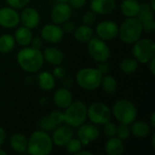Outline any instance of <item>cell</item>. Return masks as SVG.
Returning <instances> with one entry per match:
<instances>
[{
    "instance_id": "277c9868",
    "label": "cell",
    "mask_w": 155,
    "mask_h": 155,
    "mask_svg": "<svg viewBox=\"0 0 155 155\" xmlns=\"http://www.w3.org/2000/svg\"><path fill=\"white\" fill-rule=\"evenodd\" d=\"M143 32L142 22L137 17H126L119 26L118 35L124 43L133 45L141 38Z\"/></svg>"
},
{
    "instance_id": "e575fe53",
    "label": "cell",
    "mask_w": 155,
    "mask_h": 155,
    "mask_svg": "<svg viewBox=\"0 0 155 155\" xmlns=\"http://www.w3.org/2000/svg\"><path fill=\"white\" fill-rule=\"evenodd\" d=\"M39 125L41 127V130H44L45 132H50V131H53L55 126L52 124V122L50 121L48 115L46 116H44L41 118L40 122H39Z\"/></svg>"
},
{
    "instance_id": "f6af8a7d",
    "label": "cell",
    "mask_w": 155,
    "mask_h": 155,
    "mask_svg": "<svg viewBox=\"0 0 155 155\" xmlns=\"http://www.w3.org/2000/svg\"><path fill=\"white\" fill-rule=\"evenodd\" d=\"M148 64H149V69H150V72H151V74H153V75H154L155 74V56L154 57H153L148 63H147Z\"/></svg>"
},
{
    "instance_id": "9c48e42d",
    "label": "cell",
    "mask_w": 155,
    "mask_h": 155,
    "mask_svg": "<svg viewBox=\"0 0 155 155\" xmlns=\"http://www.w3.org/2000/svg\"><path fill=\"white\" fill-rule=\"evenodd\" d=\"M87 43V51L93 60L97 63H102L106 62L110 58V48L105 41L100 39L97 36H93Z\"/></svg>"
},
{
    "instance_id": "1f68e13d",
    "label": "cell",
    "mask_w": 155,
    "mask_h": 155,
    "mask_svg": "<svg viewBox=\"0 0 155 155\" xmlns=\"http://www.w3.org/2000/svg\"><path fill=\"white\" fill-rule=\"evenodd\" d=\"M131 135V131H130V126L127 124H120L117 125V131H116V137L121 139L122 141H126Z\"/></svg>"
},
{
    "instance_id": "7c38bea8",
    "label": "cell",
    "mask_w": 155,
    "mask_h": 155,
    "mask_svg": "<svg viewBox=\"0 0 155 155\" xmlns=\"http://www.w3.org/2000/svg\"><path fill=\"white\" fill-rule=\"evenodd\" d=\"M20 23V14L10 6L0 8V26L4 28L16 27Z\"/></svg>"
},
{
    "instance_id": "5bb4252c",
    "label": "cell",
    "mask_w": 155,
    "mask_h": 155,
    "mask_svg": "<svg viewBox=\"0 0 155 155\" xmlns=\"http://www.w3.org/2000/svg\"><path fill=\"white\" fill-rule=\"evenodd\" d=\"M72 15V7L67 2H58L51 11V20L54 24L62 25L70 19Z\"/></svg>"
},
{
    "instance_id": "ee69618b",
    "label": "cell",
    "mask_w": 155,
    "mask_h": 155,
    "mask_svg": "<svg viewBox=\"0 0 155 155\" xmlns=\"http://www.w3.org/2000/svg\"><path fill=\"white\" fill-rule=\"evenodd\" d=\"M5 138H6L5 131L2 126H0V147L4 144V143L5 141Z\"/></svg>"
},
{
    "instance_id": "f35d334b",
    "label": "cell",
    "mask_w": 155,
    "mask_h": 155,
    "mask_svg": "<svg viewBox=\"0 0 155 155\" xmlns=\"http://www.w3.org/2000/svg\"><path fill=\"white\" fill-rule=\"evenodd\" d=\"M61 27H62V29H63L64 33H68V34L73 33V32L74 31V29H75L74 23V22H72V21H69V20H67L66 22L63 23Z\"/></svg>"
},
{
    "instance_id": "ba28073f",
    "label": "cell",
    "mask_w": 155,
    "mask_h": 155,
    "mask_svg": "<svg viewBox=\"0 0 155 155\" xmlns=\"http://www.w3.org/2000/svg\"><path fill=\"white\" fill-rule=\"evenodd\" d=\"M87 118L96 125H103L111 120L112 110L102 102H94L87 107Z\"/></svg>"
},
{
    "instance_id": "9a60e30c",
    "label": "cell",
    "mask_w": 155,
    "mask_h": 155,
    "mask_svg": "<svg viewBox=\"0 0 155 155\" xmlns=\"http://www.w3.org/2000/svg\"><path fill=\"white\" fill-rule=\"evenodd\" d=\"M54 133L51 136L53 143L58 147H64L66 143L74 137V131L71 126L64 124V125H58L54 130Z\"/></svg>"
},
{
    "instance_id": "484cf974",
    "label": "cell",
    "mask_w": 155,
    "mask_h": 155,
    "mask_svg": "<svg viewBox=\"0 0 155 155\" xmlns=\"http://www.w3.org/2000/svg\"><path fill=\"white\" fill-rule=\"evenodd\" d=\"M74 33V36L76 41L81 43L88 42L94 36V30L90 25H81L75 27Z\"/></svg>"
},
{
    "instance_id": "7a4b0ae2",
    "label": "cell",
    "mask_w": 155,
    "mask_h": 155,
    "mask_svg": "<svg viewBox=\"0 0 155 155\" xmlns=\"http://www.w3.org/2000/svg\"><path fill=\"white\" fill-rule=\"evenodd\" d=\"M51 135L44 130H36L28 138L26 153L32 155H48L53 151Z\"/></svg>"
},
{
    "instance_id": "b9f144b4",
    "label": "cell",
    "mask_w": 155,
    "mask_h": 155,
    "mask_svg": "<svg viewBox=\"0 0 155 155\" xmlns=\"http://www.w3.org/2000/svg\"><path fill=\"white\" fill-rule=\"evenodd\" d=\"M30 45H32V47L34 48H36V49H40L43 45V39L41 37H33L32 40H31V43Z\"/></svg>"
},
{
    "instance_id": "603a6c76",
    "label": "cell",
    "mask_w": 155,
    "mask_h": 155,
    "mask_svg": "<svg viewBox=\"0 0 155 155\" xmlns=\"http://www.w3.org/2000/svg\"><path fill=\"white\" fill-rule=\"evenodd\" d=\"M104 150L108 155H122L124 153V141L116 136L110 137L105 143Z\"/></svg>"
},
{
    "instance_id": "ab89813d",
    "label": "cell",
    "mask_w": 155,
    "mask_h": 155,
    "mask_svg": "<svg viewBox=\"0 0 155 155\" xmlns=\"http://www.w3.org/2000/svg\"><path fill=\"white\" fill-rule=\"evenodd\" d=\"M142 26H143V31H144V32H147V33L154 32V30H155L154 20H150V21L143 22V23H142Z\"/></svg>"
},
{
    "instance_id": "f546056e",
    "label": "cell",
    "mask_w": 155,
    "mask_h": 155,
    "mask_svg": "<svg viewBox=\"0 0 155 155\" xmlns=\"http://www.w3.org/2000/svg\"><path fill=\"white\" fill-rule=\"evenodd\" d=\"M154 11L152 9L149 3H143L141 4V8L139 11V14L137 15V18L142 22H146L150 20H154Z\"/></svg>"
},
{
    "instance_id": "7dc6e473",
    "label": "cell",
    "mask_w": 155,
    "mask_h": 155,
    "mask_svg": "<svg viewBox=\"0 0 155 155\" xmlns=\"http://www.w3.org/2000/svg\"><path fill=\"white\" fill-rule=\"evenodd\" d=\"M75 155H93V153L90 151H84V150H80Z\"/></svg>"
},
{
    "instance_id": "d6986e66",
    "label": "cell",
    "mask_w": 155,
    "mask_h": 155,
    "mask_svg": "<svg viewBox=\"0 0 155 155\" xmlns=\"http://www.w3.org/2000/svg\"><path fill=\"white\" fill-rule=\"evenodd\" d=\"M44 60L53 65H60L64 59L63 52L54 46L46 47L43 52Z\"/></svg>"
},
{
    "instance_id": "e0dca14e",
    "label": "cell",
    "mask_w": 155,
    "mask_h": 155,
    "mask_svg": "<svg viewBox=\"0 0 155 155\" xmlns=\"http://www.w3.org/2000/svg\"><path fill=\"white\" fill-rule=\"evenodd\" d=\"M116 7L115 0H91L90 9L96 15H108Z\"/></svg>"
},
{
    "instance_id": "d590c367",
    "label": "cell",
    "mask_w": 155,
    "mask_h": 155,
    "mask_svg": "<svg viewBox=\"0 0 155 155\" xmlns=\"http://www.w3.org/2000/svg\"><path fill=\"white\" fill-rule=\"evenodd\" d=\"M31 0H5L8 6L13 7L15 9H22L25 7Z\"/></svg>"
},
{
    "instance_id": "3957f363",
    "label": "cell",
    "mask_w": 155,
    "mask_h": 155,
    "mask_svg": "<svg viewBox=\"0 0 155 155\" xmlns=\"http://www.w3.org/2000/svg\"><path fill=\"white\" fill-rule=\"evenodd\" d=\"M64 124L77 128L85 123L87 119V106L84 102L73 101L63 113Z\"/></svg>"
},
{
    "instance_id": "2e32d148",
    "label": "cell",
    "mask_w": 155,
    "mask_h": 155,
    "mask_svg": "<svg viewBox=\"0 0 155 155\" xmlns=\"http://www.w3.org/2000/svg\"><path fill=\"white\" fill-rule=\"evenodd\" d=\"M20 14V22L30 29L35 28L40 23L39 12L34 7H24Z\"/></svg>"
},
{
    "instance_id": "74e56055",
    "label": "cell",
    "mask_w": 155,
    "mask_h": 155,
    "mask_svg": "<svg viewBox=\"0 0 155 155\" xmlns=\"http://www.w3.org/2000/svg\"><path fill=\"white\" fill-rule=\"evenodd\" d=\"M52 74L54 76V78L61 79L66 75V70L60 65H55V67L54 68V70L52 72Z\"/></svg>"
},
{
    "instance_id": "f1b7e54d",
    "label": "cell",
    "mask_w": 155,
    "mask_h": 155,
    "mask_svg": "<svg viewBox=\"0 0 155 155\" xmlns=\"http://www.w3.org/2000/svg\"><path fill=\"white\" fill-rule=\"evenodd\" d=\"M138 66H139V63L134 57L124 58L120 63L121 71L126 74H134V72H136V70L138 69Z\"/></svg>"
},
{
    "instance_id": "52a82bcc",
    "label": "cell",
    "mask_w": 155,
    "mask_h": 155,
    "mask_svg": "<svg viewBox=\"0 0 155 155\" xmlns=\"http://www.w3.org/2000/svg\"><path fill=\"white\" fill-rule=\"evenodd\" d=\"M132 54L138 63L147 64L155 56V43L151 38H140L133 44Z\"/></svg>"
},
{
    "instance_id": "4dcf8cb0",
    "label": "cell",
    "mask_w": 155,
    "mask_h": 155,
    "mask_svg": "<svg viewBox=\"0 0 155 155\" xmlns=\"http://www.w3.org/2000/svg\"><path fill=\"white\" fill-rule=\"evenodd\" d=\"M64 147H65V150L68 153H73V154H76L80 150L83 149V144L78 138L73 137L72 139H70L66 143V144Z\"/></svg>"
},
{
    "instance_id": "f907efd6",
    "label": "cell",
    "mask_w": 155,
    "mask_h": 155,
    "mask_svg": "<svg viewBox=\"0 0 155 155\" xmlns=\"http://www.w3.org/2000/svg\"><path fill=\"white\" fill-rule=\"evenodd\" d=\"M7 154V153L5 152V151H4L3 149H1L0 148V155H6Z\"/></svg>"
},
{
    "instance_id": "681fc988",
    "label": "cell",
    "mask_w": 155,
    "mask_h": 155,
    "mask_svg": "<svg viewBox=\"0 0 155 155\" xmlns=\"http://www.w3.org/2000/svg\"><path fill=\"white\" fill-rule=\"evenodd\" d=\"M152 145H153V147L155 148V135L154 134H153V136H152Z\"/></svg>"
},
{
    "instance_id": "ffe728a7",
    "label": "cell",
    "mask_w": 155,
    "mask_h": 155,
    "mask_svg": "<svg viewBox=\"0 0 155 155\" xmlns=\"http://www.w3.org/2000/svg\"><path fill=\"white\" fill-rule=\"evenodd\" d=\"M129 126L131 134L137 138H145L151 133L150 124L142 120H134Z\"/></svg>"
},
{
    "instance_id": "6da1fadb",
    "label": "cell",
    "mask_w": 155,
    "mask_h": 155,
    "mask_svg": "<svg viewBox=\"0 0 155 155\" xmlns=\"http://www.w3.org/2000/svg\"><path fill=\"white\" fill-rule=\"evenodd\" d=\"M16 61L22 70L29 74L37 73L44 64L43 52L40 49L25 46L16 55Z\"/></svg>"
},
{
    "instance_id": "60d3db41",
    "label": "cell",
    "mask_w": 155,
    "mask_h": 155,
    "mask_svg": "<svg viewBox=\"0 0 155 155\" xmlns=\"http://www.w3.org/2000/svg\"><path fill=\"white\" fill-rule=\"evenodd\" d=\"M87 0H68L69 5L72 8L74 9H80L82 7H84L86 4Z\"/></svg>"
},
{
    "instance_id": "f5cc1de1",
    "label": "cell",
    "mask_w": 155,
    "mask_h": 155,
    "mask_svg": "<svg viewBox=\"0 0 155 155\" xmlns=\"http://www.w3.org/2000/svg\"><path fill=\"white\" fill-rule=\"evenodd\" d=\"M143 1H146V0H143Z\"/></svg>"
},
{
    "instance_id": "836d02e7",
    "label": "cell",
    "mask_w": 155,
    "mask_h": 155,
    "mask_svg": "<svg viewBox=\"0 0 155 155\" xmlns=\"http://www.w3.org/2000/svg\"><path fill=\"white\" fill-rule=\"evenodd\" d=\"M50 121L52 122V124L56 127L58 125H60L61 124H64V115H63V112L60 111H53L49 115H48Z\"/></svg>"
},
{
    "instance_id": "83f0119b",
    "label": "cell",
    "mask_w": 155,
    "mask_h": 155,
    "mask_svg": "<svg viewBox=\"0 0 155 155\" xmlns=\"http://www.w3.org/2000/svg\"><path fill=\"white\" fill-rule=\"evenodd\" d=\"M15 46V40L14 35L10 34H4L0 35V53L7 54L11 52Z\"/></svg>"
},
{
    "instance_id": "30bf717a",
    "label": "cell",
    "mask_w": 155,
    "mask_h": 155,
    "mask_svg": "<svg viewBox=\"0 0 155 155\" xmlns=\"http://www.w3.org/2000/svg\"><path fill=\"white\" fill-rule=\"evenodd\" d=\"M77 128L76 135L83 146L94 143L100 136V130L94 124H83Z\"/></svg>"
},
{
    "instance_id": "8fae6325",
    "label": "cell",
    "mask_w": 155,
    "mask_h": 155,
    "mask_svg": "<svg viewBox=\"0 0 155 155\" xmlns=\"http://www.w3.org/2000/svg\"><path fill=\"white\" fill-rule=\"evenodd\" d=\"M118 31L119 25H117V23L112 20L102 21L97 25L95 28L97 37L105 42L114 40L118 35Z\"/></svg>"
},
{
    "instance_id": "7bdbcfd3",
    "label": "cell",
    "mask_w": 155,
    "mask_h": 155,
    "mask_svg": "<svg viewBox=\"0 0 155 155\" xmlns=\"http://www.w3.org/2000/svg\"><path fill=\"white\" fill-rule=\"evenodd\" d=\"M97 69H98L103 74H107V72L109 71V64H108L106 62L99 63V65H98Z\"/></svg>"
},
{
    "instance_id": "4316f807",
    "label": "cell",
    "mask_w": 155,
    "mask_h": 155,
    "mask_svg": "<svg viewBox=\"0 0 155 155\" xmlns=\"http://www.w3.org/2000/svg\"><path fill=\"white\" fill-rule=\"evenodd\" d=\"M100 86H102L103 90L108 94H113L116 92L117 87H118V84L116 79L110 74H103L102 79H101V83H100Z\"/></svg>"
},
{
    "instance_id": "ac0fdd59",
    "label": "cell",
    "mask_w": 155,
    "mask_h": 155,
    "mask_svg": "<svg viewBox=\"0 0 155 155\" xmlns=\"http://www.w3.org/2000/svg\"><path fill=\"white\" fill-rule=\"evenodd\" d=\"M54 103L60 109H65L73 102V94L68 88H58L54 94Z\"/></svg>"
},
{
    "instance_id": "5b68a950",
    "label": "cell",
    "mask_w": 155,
    "mask_h": 155,
    "mask_svg": "<svg viewBox=\"0 0 155 155\" xmlns=\"http://www.w3.org/2000/svg\"><path fill=\"white\" fill-rule=\"evenodd\" d=\"M112 115L114 116L119 124L130 125L137 118V108L132 101L120 99L114 103Z\"/></svg>"
},
{
    "instance_id": "816d5d0a",
    "label": "cell",
    "mask_w": 155,
    "mask_h": 155,
    "mask_svg": "<svg viewBox=\"0 0 155 155\" xmlns=\"http://www.w3.org/2000/svg\"><path fill=\"white\" fill-rule=\"evenodd\" d=\"M56 2H68V0H54Z\"/></svg>"
},
{
    "instance_id": "4fadbf2b",
    "label": "cell",
    "mask_w": 155,
    "mask_h": 155,
    "mask_svg": "<svg viewBox=\"0 0 155 155\" xmlns=\"http://www.w3.org/2000/svg\"><path fill=\"white\" fill-rule=\"evenodd\" d=\"M64 31L59 25L51 23L45 25L41 29V38L50 44H57L64 37Z\"/></svg>"
},
{
    "instance_id": "44dd1931",
    "label": "cell",
    "mask_w": 155,
    "mask_h": 155,
    "mask_svg": "<svg viewBox=\"0 0 155 155\" xmlns=\"http://www.w3.org/2000/svg\"><path fill=\"white\" fill-rule=\"evenodd\" d=\"M15 44H17L20 46H28L31 43V40L33 38V34L30 28L26 26H19L15 32Z\"/></svg>"
},
{
    "instance_id": "8992f818",
    "label": "cell",
    "mask_w": 155,
    "mask_h": 155,
    "mask_svg": "<svg viewBox=\"0 0 155 155\" xmlns=\"http://www.w3.org/2000/svg\"><path fill=\"white\" fill-rule=\"evenodd\" d=\"M102 76L103 74L97 68L85 67L77 72L75 81L81 88L93 91L100 86Z\"/></svg>"
},
{
    "instance_id": "cb8c5ba5",
    "label": "cell",
    "mask_w": 155,
    "mask_h": 155,
    "mask_svg": "<svg viewBox=\"0 0 155 155\" xmlns=\"http://www.w3.org/2000/svg\"><path fill=\"white\" fill-rule=\"evenodd\" d=\"M140 8L138 0H123L121 3V11L125 17H137Z\"/></svg>"
},
{
    "instance_id": "d6a6232c",
    "label": "cell",
    "mask_w": 155,
    "mask_h": 155,
    "mask_svg": "<svg viewBox=\"0 0 155 155\" xmlns=\"http://www.w3.org/2000/svg\"><path fill=\"white\" fill-rule=\"evenodd\" d=\"M103 125H104L103 132H104V134L105 136H107L108 138H110V137H114V136L116 135L117 125L114 123L111 122V120L108 121L107 123L104 124Z\"/></svg>"
},
{
    "instance_id": "d4e9b609",
    "label": "cell",
    "mask_w": 155,
    "mask_h": 155,
    "mask_svg": "<svg viewBox=\"0 0 155 155\" xmlns=\"http://www.w3.org/2000/svg\"><path fill=\"white\" fill-rule=\"evenodd\" d=\"M37 84L44 91H51L55 86V78L52 73L44 71L37 75Z\"/></svg>"
},
{
    "instance_id": "7402d4cb",
    "label": "cell",
    "mask_w": 155,
    "mask_h": 155,
    "mask_svg": "<svg viewBox=\"0 0 155 155\" xmlns=\"http://www.w3.org/2000/svg\"><path fill=\"white\" fill-rule=\"evenodd\" d=\"M27 141L28 139L20 133H15L10 136L9 143L13 151L23 153H26L27 149Z\"/></svg>"
},
{
    "instance_id": "bcb514c9",
    "label": "cell",
    "mask_w": 155,
    "mask_h": 155,
    "mask_svg": "<svg viewBox=\"0 0 155 155\" xmlns=\"http://www.w3.org/2000/svg\"><path fill=\"white\" fill-rule=\"evenodd\" d=\"M150 126L154 128L155 127V113H153L151 114V117H150Z\"/></svg>"
},
{
    "instance_id": "8d00e7d4",
    "label": "cell",
    "mask_w": 155,
    "mask_h": 155,
    "mask_svg": "<svg viewBox=\"0 0 155 155\" xmlns=\"http://www.w3.org/2000/svg\"><path fill=\"white\" fill-rule=\"evenodd\" d=\"M82 21L84 25H91L96 21V14L90 9L89 11H86L84 14V15L82 17Z\"/></svg>"
},
{
    "instance_id": "c3c4849f",
    "label": "cell",
    "mask_w": 155,
    "mask_h": 155,
    "mask_svg": "<svg viewBox=\"0 0 155 155\" xmlns=\"http://www.w3.org/2000/svg\"><path fill=\"white\" fill-rule=\"evenodd\" d=\"M149 5H151V7H152V9L154 11L155 10V3H154V0H150V3H149Z\"/></svg>"
}]
</instances>
